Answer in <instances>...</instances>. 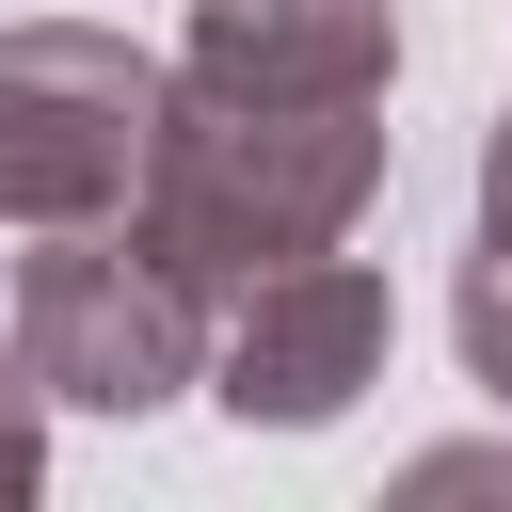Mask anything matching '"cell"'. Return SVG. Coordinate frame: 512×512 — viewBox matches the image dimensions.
I'll return each instance as SVG.
<instances>
[{"label": "cell", "mask_w": 512, "mask_h": 512, "mask_svg": "<svg viewBox=\"0 0 512 512\" xmlns=\"http://www.w3.org/2000/svg\"><path fill=\"white\" fill-rule=\"evenodd\" d=\"M368 208H384V96H224V80H176L160 160H144V224H160V256L208 304H240L256 272L336 256Z\"/></svg>", "instance_id": "obj_1"}, {"label": "cell", "mask_w": 512, "mask_h": 512, "mask_svg": "<svg viewBox=\"0 0 512 512\" xmlns=\"http://www.w3.org/2000/svg\"><path fill=\"white\" fill-rule=\"evenodd\" d=\"M0 336H16V368H32L64 416H160V400H192V384H208L224 304L160 256V224H144V208H112V224H48V240L16 256Z\"/></svg>", "instance_id": "obj_2"}, {"label": "cell", "mask_w": 512, "mask_h": 512, "mask_svg": "<svg viewBox=\"0 0 512 512\" xmlns=\"http://www.w3.org/2000/svg\"><path fill=\"white\" fill-rule=\"evenodd\" d=\"M160 112H176V64L160 48L96 32V16H16L0 32V224L48 240V224L144 208Z\"/></svg>", "instance_id": "obj_3"}, {"label": "cell", "mask_w": 512, "mask_h": 512, "mask_svg": "<svg viewBox=\"0 0 512 512\" xmlns=\"http://www.w3.org/2000/svg\"><path fill=\"white\" fill-rule=\"evenodd\" d=\"M384 336H400V304H384V272L336 240V256H304V272H256V288L224 304L208 400H224L240 432H336V416L384 384Z\"/></svg>", "instance_id": "obj_4"}, {"label": "cell", "mask_w": 512, "mask_h": 512, "mask_svg": "<svg viewBox=\"0 0 512 512\" xmlns=\"http://www.w3.org/2000/svg\"><path fill=\"white\" fill-rule=\"evenodd\" d=\"M176 80H224V96H384L400 80V0H192Z\"/></svg>", "instance_id": "obj_5"}, {"label": "cell", "mask_w": 512, "mask_h": 512, "mask_svg": "<svg viewBox=\"0 0 512 512\" xmlns=\"http://www.w3.org/2000/svg\"><path fill=\"white\" fill-rule=\"evenodd\" d=\"M48 416H64V400H48V384L16 368V336H0V512L48 480Z\"/></svg>", "instance_id": "obj_6"}, {"label": "cell", "mask_w": 512, "mask_h": 512, "mask_svg": "<svg viewBox=\"0 0 512 512\" xmlns=\"http://www.w3.org/2000/svg\"><path fill=\"white\" fill-rule=\"evenodd\" d=\"M480 256H512V112L480 128Z\"/></svg>", "instance_id": "obj_7"}]
</instances>
